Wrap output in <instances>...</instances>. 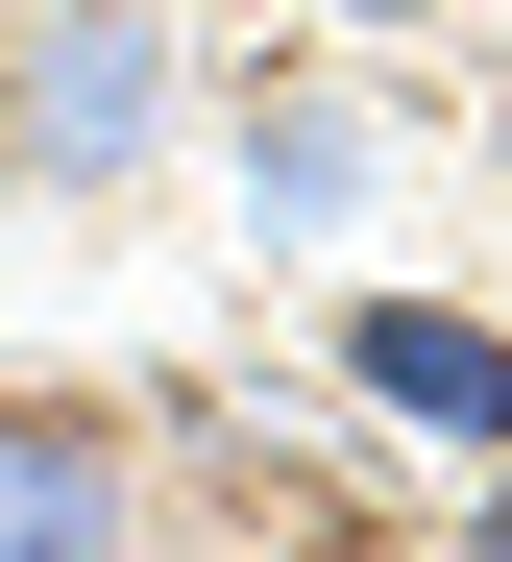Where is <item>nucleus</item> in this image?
I'll use <instances>...</instances> for the list:
<instances>
[{
  "label": "nucleus",
  "mask_w": 512,
  "mask_h": 562,
  "mask_svg": "<svg viewBox=\"0 0 512 562\" xmlns=\"http://www.w3.org/2000/svg\"><path fill=\"white\" fill-rule=\"evenodd\" d=\"M147 514V440L73 416V392H0V562H123Z\"/></svg>",
  "instance_id": "2"
},
{
  "label": "nucleus",
  "mask_w": 512,
  "mask_h": 562,
  "mask_svg": "<svg viewBox=\"0 0 512 562\" xmlns=\"http://www.w3.org/2000/svg\"><path fill=\"white\" fill-rule=\"evenodd\" d=\"M147 147H171V0H49V49H25V171H49V196H123Z\"/></svg>",
  "instance_id": "1"
},
{
  "label": "nucleus",
  "mask_w": 512,
  "mask_h": 562,
  "mask_svg": "<svg viewBox=\"0 0 512 562\" xmlns=\"http://www.w3.org/2000/svg\"><path fill=\"white\" fill-rule=\"evenodd\" d=\"M342 196H366V123H342V99H269V221H293V245H318Z\"/></svg>",
  "instance_id": "4"
},
{
  "label": "nucleus",
  "mask_w": 512,
  "mask_h": 562,
  "mask_svg": "<svg viewBox=\"0 0 512 562\" xmlns=\"http://www.w3.org/2000/svg\"><path fill=\"white\" fill-rule=\"evenodd\" d=\"M342 392H390L416 440H512V342L440 318V294H366V318H342Z\"/></svg>",
  "instance_id": "3"
},
{
  "label": "nucleus",
  "mask_w": 512,
  "mask_h": 562,
  "mask_svg": "<svg viewBox=\"0 0 512 562\" xmlns=\"http://www.w3.org/2000/svg\"><path fill=\"white\" fill-rule=\"evenodd\" d=\"M464 562H512V490H488V514H464Z\"/></svg>",
  "instance_id": "5"
}]
</instances>
